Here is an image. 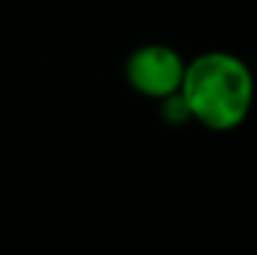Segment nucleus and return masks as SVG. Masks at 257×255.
Instances as JSON below:
<instances>
[{"mask_svg":"<svg viewBox=\"0 0 257 255\" xmlns=\"http://www.w3.org/2000/svg\"><path fill=\"white\" fill-rule=\"evenodd\" d=\"M160 113H163V120L170 123V125H185V123L190 120L187 105H185V100L180 98V93H175L170 98L160 100Z\"/></svg>","mask_w":257,"mask_h":255,"instance_id":"nucleus-3","label":"nucleus"},{"mask_svg":"<svg viewBox=\"0 0 257 255\" xmlns=\"http://www.w3.org/2000/svg\"><path fill=\"white\" fill-rule=\"evenodd\" d=\"M182 55L165 43H145L127 55L125 80L127 85L150 100H165L180 93L185 78Z\"/></svg>","mask_w":257,"mask_h":255,"instance_id":"nucleus-2","label":"nucleus"},{"mask_svg":"<svg viewBox=\"0 0 257 255\" xmlns=\"http://www.w3.org/2000/svg\"><path fill=\"white\" fill-rule=\"evenodd\" d=\"M180 98L190 120L212 133L240 128L255 103V75L250 65L227 50H207L185 65Z\"/></svg>","mask_w":257,"mask_h":255,"instance_id":"nucleus-1","label":"nucleus"}]
</instances>
